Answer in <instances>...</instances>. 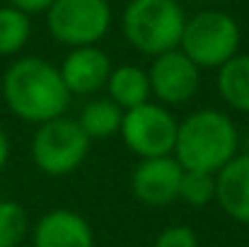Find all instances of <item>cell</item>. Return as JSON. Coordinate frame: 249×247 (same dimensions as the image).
Wrapping results in <instances>:
<instances>
[{
    "label": "cell",
    "instance_id": "obj_11",
    "mask_svg": "<svg viewBox=\"0 0 249 247\" xmlns=\"http://www.w3.org/2000/svg\"><path fill=\"white\" fill-rule=\"evenodd\" d=\"M32 247H94L89 221L73 209H51L32 226Z\"/></svg>",
    "mask_w": 249,
    "mask_h": 247
},
{
    "label": "cell",
    "instance_id": "obj_10",
    "mask_svg": "<svg viewBox=\"0 0 249 247\" xmlns=\"http://www.w3.org/2000/svg\"><path fill=\"white\" fill-rule=\"evenodd\" d=\"M111 68H114V63L99 44L68 49V54L63 56V61L58 66L61 78L73 97H92V95L102 92L111 76Z\"/></svg>",
    "mask_w": 249,
    "mask_h": 247
},
{
    "label": "cell",
    "instance_id": "obj_5",
    "mask_svg": "<svg viewBox=\"0 0 249 247\" xmlns=\"http://www.w3.org/2000/svg\"><path fill=\"white\" fill-rule=\"evenodd\" d=\"M89 146L92 141L80 129L78 119L66 114L36 126L29 143V153L34 167L41 174L68 177L87 160Z\"/></svg>",
    "mask_w": 249,
    "mask_h": 247
},
{
    "label": "cell",
    "instance_id": "obj_4",
    "mask_svg": "<svg viewBox=\"0 0 249 247\" xmlns=\"http://www.w3.org/2000/svg\"><path fill=\"white\" fill-rule=\"evenodd\" d=\"M242 29L237 19L223 10H198L186 17L179 49L201 68L218 71L240 54Z\"/></svg>",
    "mask_w": 249,
    "mask_h": 247
},
{
    "label": "cell",
    "instance_id": "obj_20",
    "mask_svg": "<svg viewBox=\"0 0 249 247\" xmlns=\"http://www.w3.org/2000/svg\"><path fill=\"white\" fill-rule=\"evenodd\" d=\"M7 2L15 5L17 10L27 12V15H41L53 5V0H7Z\"/></svg>",
    "mask_w": 249,
    "mask_h": 247
},
{
    "label": "cell",
    "instance_id": "obj_6",
    "mask_svg": "<svg viewBox=\"0 0 249 247\" xmlns=\"http://www.w3.org/2000/svg\"><path fill=\"white\" fill-rule=\"evenodd\" d=\"M44 15L51 39L66 49L97 46L114 19L109 0H53Z\"/></svg>",
    "mask_w": 249,
    "mask_h": 247
},
{
    "label": "cell",
    "instance_id": "obj_13",
    "mask_svg": "<svg viewBox=\"0 0 249 247\" xmlns=\"http://www.w3.org/2000/svg\"><path fill=\"white\" fill-rule=\"evenodd\" d=\"M107 97L119 104L124 112L141 107L145 102L153 99L150 95V78H148V68L136 66V63H121L111 68V76L104 87Z\"/></svg>",
    "mask_w": 249,
    "mask_h": 247
},
{
    "label": "cell",
    "instance_id": "obj_21",
    "mask_svg": "<svg viewBox=\"0 0 249 247\" xmlns=\"http://www.w3.org/2000/svg\"><path fill=\"white\" fill-rule=\"evenodd\" d=\"M7 160H10V138H7V131L0 126V172L5 170Z\"/></svg>",
    "mask_w": 249,
    "mask_h": 247
},
{
    "label": "cell",
    "instance_id": "obj_9",
    "mask_svg": "<svg viewBox=\"0 0 249 247\" xmlns=\"http://www.w3.org/2000/svg\"><path fill=\"white\" fill-rule=\"evenodd\" d=\"M184 167L177 163L174 155L145 158L131 172V191L138 204L150 209H162L179 199Z\"/></svg>",
    "mask_w": 249,
    "mask_h": 247
},
{
    "label": "cell",
    "instance_id": "obj_17",
    "mask_svg": "<svg viewBox=\"0 0 249 247\" xmlns=\"http://www.w3.org/2000/svg\"><path fill=\"white\" fill-rule=\"evenodd\" d=\"M32 233L27 209L15 199H0V247H24Z\"/></svg>",
    "mask_w": 249,
    "mask_h": 247
},
{
    "label": "cell",
    "instance_id": "obj_15",
    "mask_svg": "<svg viewBox=\"0 0 249 247\" xmlns=\"http://www.w3.org/2000/svg\"><path fill=\"white\" fill-rule=\"evenodd\" d=\"M121 119H124V109L114 104L109 97L87 99L78 114V124L89 141H107V138L119 136Z\"/></svg>",
    "mask_w": 249,
    "mask_h": 247
},
{
    "label": "cell",
    "instance_id": "obj_2",
    "mask_svg": "<svg viewBox=\"0 0 249 247\" xmlns=\"http://www.w3.org/2000/svg\"><path fill=\"white\" fill-rule=\"evenodd\" d=\"M240 153V129L228 112L196 109L179 119L172 155L184 170L215 174Z\"/></svg>",
    "mask_w": 249,
    "mask_h": 247
},
{
    "label": "cell",
    "instance_id": "obj_19",
    "mask_svg": "<svg viewBox=\"0 0 249 247\" xmlns=\"http://www.w3.org/2000/svg\"><path fill=\"white\" fill-rule=\"evenodd\" d=\"M153 247H198V235L194 233V228L174 223L158 233Z\"/></svg>",
    "mask_w": 249,
    "mask_h": 247
},
{
    "label": "cell",
    "instance_id": "obj_3",
    "mask_svg": "<svg viewBox=\"0 0 249 247\" xmlns=\"http://www.w3.org/2000/svg\"><path fill=\"white\" fill-rule=\"evenodd\" d=\"M186 17L179 0H128L121 12V34L133 51L155 58L179 49Z\"/></svg>",
    "mask_w": 249,
    "mask_h": 247
},
{
    "label": "cell",
    "instance_id": "obj_12",
    "mask_svg": "<svg viewBox=\"0 0 249 247\" xmlns=\"http://www.w3.org/2000/svg\"><path fill=\"white\" fill-rule=\"evenodd\" d=\"M215 204L235 223L249 226V153H237L215 172Z\"/></svg>",
    "mask_w": 249,
    "mask_h": 247
},
{
    "label": "cell",
    "instance_id": "obj_7",
    "mask_svg": "<svg viewBox=\"0 0 249 247\" xmlns=\"http://www.w3.org/2000/svg\"><path fill=\"white\" fill-rule=\"evenodd\" d=\"M177 129H179V119L172 114V109L150 99L141 107L124 112L119 136L138 160H145V158L172 155Z\"/></svg>",
    "mask_w": 249,
    "mask_h": 247
},
{
    "label": "cell",
    "instance_id": "obj_18",
    "mask_svg": "<svg viewBox=\"0 0 249 247\" xmlns=\"http://www.w3.org/2000/svg\"><path fill=\"white\" fill-rule=\"evenodd\" d=\"M179 199L194 209H203L215 201V174L184 170L179 184Z\"/></svg>",
    "mask_w": 249,
    "mask_h": 247
},
{
    "label": "cell",
    "instance_id": "obj_16",
    "mask_svg": "<svg viewBox=\"0 0 249 247\" xmlns=\"http://www.w3.org/2000/svg\"><path fill=\"white\" fill-rule=\"evenodd\" d=\"M32 39V15L15 5H0V58H12L24 51Z\"/></svg>",
    "mask_w": 249,
    "mask_h": 247
},
{
    "label": "cell",
    "instance_id": "obj_8",
    "mask_svg": "<svg viewBox=\"0 0 249 247\" xmlns=\"http://www.w3.org/2000/svg\"><path fill=\"white\" fill-rule=\"evenodd\" d=\"M148 78L153 99L174 109L196 97L201 87V68L181 49H172L150 58Z\"/></svg>",
    "mask_w": 249,
    "mask_h": 247
},
{
    "label": "cell",
    "instance_id": "obj_14",
    "mask_svg": "<svg viewBox=\"0 0 249 247\" xmlns=\"http://www.w3.org/2000/svg\"><path fill=\"white\" fill-rule=\"evenodd\" d=\"M215 90L223 104L237 114H249V54L232 56L215 73Z\"/></svg>",
    "mask_w": 249,
    "mask_h": 247
},
{
    "label": "cell",
    "instance_id": "obj_1",
    "mask_svg": "<svg viewBox=\"0 0 249 247\" xmlns=\"http://www.w3.org/2000/svg\"><path fill=\"white\" fill-rule=\"evenodd\" d=\"M0 92L7 112L34 126L66 116L73 102L58 66L41 56H17L2 73Z\"/></svg>",
    "mask_w": 249,
    "mask_h": 247
}]
</instances>
